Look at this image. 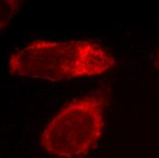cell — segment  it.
<instances>
[{
    "instance_id": "7a4b0ae2",
    "label": "cell",
    "mask_w": 159,
    "mask_h": 158,
    "mask_svg": "<svg viewBox=\"0 0 159 158\" xmlns=\"http://www.w3.org/2000/svg\"><path fill=\"white\" fill-rule=\"evenodd\" d=\"M104 124L102 98L94 94L75 98L43 129L40 144L48 154L57 157H82L100 141Z\"/></svg>"
},
{
    "instance_id": "277c9868",
    "label": "cell",
    "mask_w": 159,
    "mask_h": 158,
    "mask_svg": "<svg viewBox=\"0 0 159 158\" xmlns=\"http://www.w3.org/2000/svg\"><path fill=\"white\" fill-rule=\"evenodd\" d=\"M157 66H158L159 68V52L158 54H157Z\"/></svg>"
},
{
    "instance_id": "3957f363",
    "label": "cell",
    "mask_w": 159,
    "mask_h": 158,
    "mask_svg": "<svg viewBox=\"0 0 159 158\" xmlns=\"http://www.w3.org/2000/svg\"><path fill=\"white\" fill-rule=\"evenodd\" d=\"M17 1H2L1 2V28L6 26V24L12 17V14L16 11L17 7Z\"/></svg>"
},
{
    "instance_id": "6da1fadb",
    "label": "cell",
    "mask_w": 159,
    "mask_h": 158,
    "mask_svg": "<svg viewBox=\"0 0 159 158\" xmlns=\"http://www.w3.org/2000/svg\"><path fill=\"white\" fill-rule=\"evenodd\" d=\"M115 59L93 40L37 39L13 52L8 72L13 76L59 81L96 77L109 71Z\"/></svg>"
}]
</instances>
